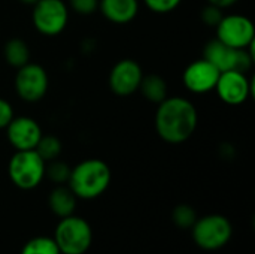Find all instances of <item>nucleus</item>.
Instances as JSON below:
<instances>
[{
  "label": "nucleus",
  "instance_id": "obj_24",
  "mask_svg": "<svg viewBox=\"0 0 255 254\" xmlns=\"http://www.w3.org/2000/svg\"><path fill=\"white\" fill-rule=\"evenodd\" d=\"M223 16H224L223 10H221L220 7H217V6L209 4V3H208V4L202 9V12H200V19H202V22H203L205 25L214 27V28L218 25V22L221 21Z\"/></svg>",
  "mask_w": 255,
  "mask_h": 254
},
{
  "label": "nucleus",
  "instance_id": "obj_13",
  "mask_svg": "<svg viewBox=\"0 0 255 254\" xmlns=\"http://www.w3.org/2000/svg\"><path fill=\"white\" fill-rule=\"evenodd\" d=\"M220 73L221 72L214 64L202 57L185 67L182 73V82L190 93L205 94L215 90Z\"/></svg>",
  "mask_w": 255,
  "mask_h": 254
},
{
  "label": "nucleus",
  "instance_id": "obj_22",
  "mask_svg": "<svg viewBox=\"0 0 255 254\" xmlns=\"http://www.w3.org/2000/svg\"><path fill=\"white\" fill-rule=\"evenodd\" d=\"M67 6L79 16H90L99 10V0H69Z\"/></svg>",
  "mask_w": 255,
  "mask_h": 254
},
{
  "label": "nucleus",
  "instance_id": "obj_1",
  "mask_svg": "<svg viewBox=\"0 0 255 254\" xmlns=\"http://www.w3.org/2000/svg\"><path fill=\"white\" fill-rule=\"evenodd\" d=\"M199 112L196 105L182 96H167L158 103L154 126L157 135L170 145L187 142L197 129Z\"/></svg>",
  "mask_w": 255,
  "mask_h": 254
},
{
  "label": "nucleus",
  "instance_id": "obj_4",
  "mask_svg": "<svg viewBox=\"0 0 255 254\" xmlns=\"http://www.w3.org/2000/svg\"><path fill=\"white\" fill-rule=\"evenodd\" d=\"M45 160L36 150L15 151L7 165L12 184L21 190H33L45 180Z\"/></svg>",
  "mask_w": 255,
  "mask_h": 254
},
{
  "label": "nucleus",
  "instance_id": "obj_18",
  "mask_svg": "<svg viewBox=\"0 0 255 254\" xmlns=\"http://www.w3.org/2000/svg\"><path fill=\"white\" fill-rule=\"evenodd\" d=\"M34 150L45 160V163H48V162L57 160L60 157V154L63 151V144L54 135H43Z\"/></svg>",
  "mask_w": 255,
  "mask_h": 254
},
{
  "label": "nucleus",
  "instance_id": "obj_6",
  "mask_svg": "<svg viewBox=\"0 0 255 254\" xmlns=\"http://www.w3.org/2000/svg\"><path fill=\"white\" fill-rule=\"evenodd\" d=\"M203 58L214 64L220 72L239 70L247 73L254 64V46L248 49H235L218 39H214L205 45Z\"/></svg>",
  "mask_w": 255,
  "mask_h": 254
},
{
  "label": "nucleus",
  "instance_id": "obj_2",
  "mask_svg": "<svg viewBox=\"0 0 255 254\" xmlns=\"http://www.w3.org/2000/svg\"><path fill=\"white\" fill-rule=\"evenodd\" d=\"M112 180L111 168L100 159H87L72 168L67 186L78 199H96L102 196Z\"/></svg>",
  "mask_w": 255,
  "mask_h": 254
},
{
  "label": "nucleus",
  "instance_id": "obj_20",
  "mask_svg": "<svg viewBox=\"0 0 255 254\" xmlns=\"http://www.w3.org/2000/svg\"><path fill=\"white\" fill-rule=\"evenodd\" d=\"M70 171H72V168L67 163L57 159V160L46 163L45 178H48L55 186H63V184H67L69 177H70Z\"/></svg>",
  "mask_w": 255,
  "mask_h": 254
},
{
  "label": "nucleus",
  "instance_id": "obj_9",
  "mask_svg": "<svg viewBox=\"0 0 255 254\" xmlns=\"http://www.w3.org/2000/svg\"><path fill=\"white\" fill-rule=\"evenodd\" d=\"M215 39L235 49H248L254 46V24L245 15H224L215 27Z\"/></svg>",
  "mask_w": 255,
  "mask_h": 254
},
{
  "label": "nucleus",
  "instance_id": "obj_19",
  "mask_svg": "<svg viewBox=\"0 0 255 254\" xmlns=\"http://www.w3.org/2000/svg\"><path fill=\"white\" fill-rule=\"evenodd\" d=\"M21 254H61L52 237H34L28 240Z\"/></svg>",
  "mask_w": 255,
  "mask_h": 254
},
{
  "label": "nucleus",
  "instance_id": "obj_12",
  "mask_svg": "<svg viewBox=\"0 0 255 254\" xmlns=\"http://www.w3.org/2000/svg\"><path fill=\"white\" fill-rule=\"evenodd\" d=\"M4 130L7 141L15 151L34 150L40 138L43 136L40 124L34 118L27 115L13 117Z\"/></svg>",
  "mask_w": 255,
  "mask_h": 254
},
{
  "label": "nucleus",
  "instance_id": "obj_3",
  "mask_svg": "<svg viewBox=\"0 0 255 254\" xmlns=\"http://www.w3.org/2000/svg\"><path fill=\"white\" fill-rule=\"evenodd\" d=\"M52 238L61 254H85L93 243V229L85 219L72 214L60 219Z\"/></svg>",
  "mask_w": 255,
  "mask_h": 254
},
{
  "label": "nucleus",
  "instance_id": "obj_16",
  "mask_svg": "<svg viewBox=\"0 0 255 254\" xmlns=\"http://www.w3.org/2000/svg\"><path fill=\"white\" fill-rule=\"evenodd\" d=\"M139 91L148 102L157 103V105L161 103L169 96V87H167L166 79L157 73L143 75Z\"/></svg>",
  "mask_w": 255,
  "mask_h": 254
},
{
  "label": "nucleus",
  "instance_id": "obj_5",
  "mask_svg": "<svg viewBox=\"0 0 255 254\" xmlns=\"http://www.w3.org/2000/svg\"><path fill=\"white\" fill-rule=\"evenodd\" d=\"M194 243L206 252H217L223 249L233 235V226L226 216L209 214L196 220L191 228Z\"/></svg>",
  "mask_w": 255,
  "mask_h": 254
},
{
  "label": "nucleus",
  "instance_id": "obj_25",
  "mask_svg": "<svg viewBox=\"0 0 255 254\" xmlns=\"http://www.w3.org/2000/svg\"><path fill=\"white\" fill-rule=\"evenodd\" d=\"M13 117H15V112H13V106L10 105V102L0 97V130L6 129Z\"/></svg>",
  "mask_w": 255,
  "mask_h": 254
},
{
  "label": "nucleus",
  "instance_id": "obj_14",
  "mask_svg": "<svg viewBox=\"0 0 255 254\" xmlns=\"http://www.w3.org/2000/svg\"><path fill=\"white\" fill-rule=\"evenodd\" d=\"M140 9L139 0H99V10L112 24L126 25L136 19Z\"/></svg>",
  "mask_w": 255,
  "mask_h": 254
},
{
  "label": "nucleus",
  "instance_id": "obj_15",
  "mask_svg": "<svg viewBox=\"0 0 255 254\" xmlns=\"http://www.w3.org/2000/svg\"><path fill=\"white\" fill-rule=\"evenodd\" d=\"M76 204H78V198L75 196V193L70 190L67 184L55 186L48 196V207L52 211V214L57 216L58 219L75 214Z\"/></svg>",
  "mask_w": 255,
  "mask_h": 254
},
{
  "label": "nucleus",
  "instance_id": "obj_7",
  "mask_svg": "<svg viewBox=\"0 0 255 254\" xmlns=\"http://www.w3.org/2000/svg\"><path fill=\"white\" fill-rule=\"evenodd\" d=\"M70 10L64 0H39L33 6L31 22L37 33L54 37L66 30Z\"/></svg>",
  "mask_w": 255,
  "mask_h": 254
},
{
  "label": "nucleus",
  "instance_id": "obj_23",
  "mask_svg": "<svg viewBox=\"0 0 255 254\" xmlns=\"http://www.w3.org/2000/svg\"><path fill=\"white\" fill-rule=\"evenodd\" d=\"M143 4L154 13H170L173 12L182 0H142Z\"/></svg>",
  "mask_w": 255,
  "mask_h": 254
},
{
  "label": "nucleus",
  "instance_id": "obj_8",
  "mask_svg": "<svg viewBox=\"0 0 255 254\" xmlns=\"http://www.w3.org/2000/svg\"><path fill=\"white\" fill-rule=\"evenodd\" d=\"M13 87L21 100L27 103H37L48 93L49 88L48 72L40 64L30 61L25 66L16 69Z\"/></svg>",
  "mask_w": 255,
  "mask_h": 254
},
{
  "label": "nucleus",
  "instance_id": "obj_26",
  "mask_svg": "<svg viewBox=\"0 0 255 254\" xmlns=\"http://www.w3.org/2000/svg\"><path fill=\"white\" fill-rule=\"evenodd\" d=\"M209 4H212V6H217V7H220L221 10H224V9H230V7H233L239 0H206Z\"/></svg>",
  "mask_w": 255,
  "mask_h": 254
},
{
  "label": "nucleus",
  "instance_id": "obj_10",
  "mask_svg": "<svg viewBox=\"0 0 255 254\" xmlns=\"http://www.w3.org/2000/svg\"><path fill=\"white\" fill-rule=\"evenodd\" d=\"M214 91L226 105L239 106L254 96V81L239 70L221 72Z\"/></svg>",
  "mask_w": 255,
  "mask_h": 254
},
{
  "label": "nucleus",
  "instance_id": "obj_21",
  "mask_svg": "<svg viewBox=\"0 0 255 254\" xmlns=\"http://www.w3.org/2000/svg\"><path fill=\"white\" fill-rule=\"evenodd\" d=\"M197 219L199 217H197L196 210L188 204H179L172 211V220L175 226L179 229H191Z\"/></svg>",
  "mask_w": 255,
  "mask_h": 254
},
{
  "label": "nucleus",
  "instance_id": "obj_27",
  "mask_svg": "<svg viewBox=\"0 0 255 254\" xmlns=\"http://www.w3.org/2000/svg\"><path fill=\"white\" fill-rule=\"evenodd\" d=\"M19 1H21L22 4H25V6H31V7H33L39 0H19Z\"/></svg>",
  "mask_w": 255,
  "mask_h": 254
},
{
  "label": "nucleus",
  "instance_id": "obj_17",
  "mask_svg": "<svg viewBox=\"0 0 255 254\" xmlns=\"http://www.w3.org/2000/svg\"><path fill=\"white\" fill-rule=\"evenodd\" d=\"M3 57L10 67L19 69L27 63H30L31 51L25 40L19 37H12L3 46Z\"/></svg>",
  "mask_w": 255,
  "mask_h": 254
},
{
  "label": "nucleus",
  "instance_id": "obj_11",
  "mask_svg": "<svg viewBox=\"0 0 255 254\" xmlns=\"http://www.w3.org/2000/svg\"><path fill=\"white\" fill-rule=\"evenodd\" d=\"M142 78V66L133 58H123L112 66L108 76V85L115 96L128 97L139 91Z\"/></svg>",
  "mask_w": 255,
  "mask_h": 254
}]
</instances>
